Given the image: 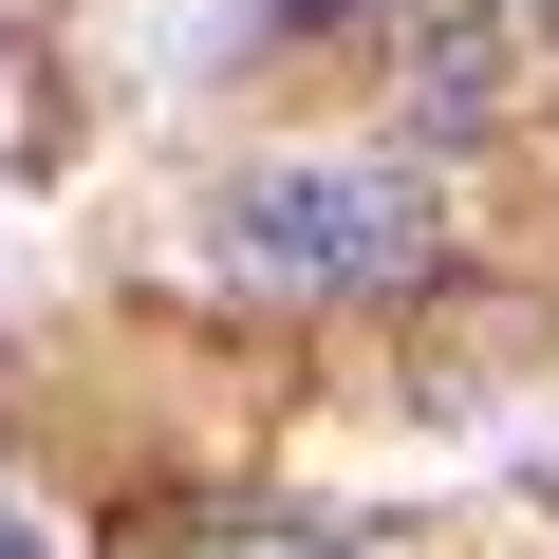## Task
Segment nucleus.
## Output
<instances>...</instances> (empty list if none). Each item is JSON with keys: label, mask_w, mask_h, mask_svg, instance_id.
<instances>
[{"label": "nucleus", "mask_w": 559, "mask_h": 559, "mask_svg": "<svg viewBox=\"0 0 559 559\" xmlns=\"http://www.w3.org/2000/svg\"><path fill=\"white\" fill-rule=\"evenodd\" d=\"M168 559H336V540H299V522H224V540H168Z\"/></svg>", "instance_id": "obj_2"}, {"label": "nucleus", "mask_w": 559, "mask_h": 559, "mask_svg": "<svg viewBox=\"0 0 559 559\" xmlns=\"http://www.w3.org/2000/svg\"><path fill=\"white\" fill-rule=\"evenodd\" d=\"M0 559H57V540H38V503H20V485H0Z\"/></svg>", "instance_id": "obj_3"}, {"label": "nucleus", "mask_w": 559, "mask_h": 559, "mask_svg": "<svg viewBox=\"0 0 559 559\" xmlns=\"http://www.w3.org/2000/svg\"><path fill=\"white\" fill-rule=\"evenodd\" d=\"M224 261H242V299H392V280H429V187L411 168H336V150H299V168H242L224 187Z\"/></svg>", "instance_id": "obj_1"}, {"label": "nucleus", "mask_w": 559, "mask_h": 559, "mask_svg": "<svg viewBox=\"0 0 559 559\" xmlns=\"http://www.w3.org/2000/svg\"><path fill=\"white\" fill-rule=\"evenodd\" d=\"M540 20H559V0H540Z\"/></svg>", "instance_id": "obj_4"}]
</instances>
